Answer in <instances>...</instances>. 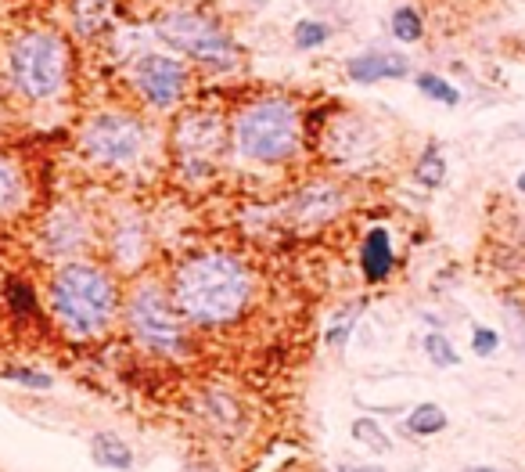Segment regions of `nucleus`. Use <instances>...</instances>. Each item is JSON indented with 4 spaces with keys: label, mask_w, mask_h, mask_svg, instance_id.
Wrapping results in <instances>:
<instances>
[{
    "label": "nucleus",
    "mask_w": 525,
    "mask_h": 472,
    "mask_svg": "<svg viewBox=\"0 0 525 472\" xmlns=\"http://www.w3.org/2000/svg\"><path fill=\"white\" fill-rule=\"evenodd\" d=\"M170 300L198 328L234 325L252 303V274L231 253H195L173 271Z\"/></svg>",
    "instance_id": "f257e3e1"
},
{
    "label": "nucleus",
    "mask_w": 525,
    "mask_h": 472,
    "mask_svg": "<svg viewBox=\"0 0 525 472\" xmlns=\"http://www.w3.org/2000/svg\"><path fill=\"white\" fill-rule=\"evenodd\" d=\"M51 310L76 339L101 336L119 310V289L98 264H62L51 278Z\"/></svg>",
    "instance_id": "f03ea898"
},
{
    "label": "nucleus",
    "mask_w": 525,
    "mask_h": 472,
    "mask_svg": "<svg viewBox=\"0 0 525 472\" xmlns=\"http://www.w3.org/2000/svg\"><path fill=\"white\" fill-rule=\"evenodd\" d=\"M299 137V109L285 98H259L234 116V148L252 163H288L299 148Z\"/></svg>",
    "instance_id": "7ed1b4c3"
},
{
    "label": "nucleus",
    "mask_w": 525,
    "mask_h": 472,
    "mask_svg": "<svg viewBox=\"0 0 525 472\" xmlns=\"http://www.w3.org/2000/svg\"><path fill=\"white\" fill-rule=\"evenodd\" d=\"M8 69L22 98L51 101L65 91V80H69V47L51 29H33L11 44Z\"/></svg>",
    "instance_id": "20e7f679"
},
{
    "label": "nucleus",
    "mask_w": 525,
    "mask_h": 472,
    "mask_svg": "<svg viewBox=\"0 0 525 472\" xmlns=\"http://www.w3.org/2000/svg\"><path fill=\"white\" fill-rule=\"evenodd\" d=\"M126 321H130V332L137 336V343L148 346L152 354L177 357L187 350L184 314L173 307L170 292H162L155 282H141L130 292Z\"/></svg>",
    "instance_id": "39448f33"
},
{
    "label": "nucleus",
    "mask_w": 525,
    "mask_h": 472,
    "mask_svg": "<svg viewBox=\"0 0 525 472\" xmlns=\"http://www.w3.org/2000/svg\"><path fill=\"white\" fill-rule=\"evenodd\" d=\"M80 145L101 166H134L148 152V127L134 112H98L87 119Z\"/></svg>",
    "instance_id": "423d86ee"
},
{
    "label": "nucleus",
    "mask_w": 525,
    "mask_h": 472,
    "mask_svg": "<svg viewBox=\"0 0 525 472\" xmlns=\"http://www.w3.org/2000/svg\"><path fill=\"white\" fill-rule=\"evenodd\" d=\"M155 29L170 47H177V51H184V55L198 58L205 65H216V69H227L238 58L231 37L220 33V26H213L198 11H166Z\"/></svg>",
    "instance_id": "0eeeda50"
},
{
    "label": "nucleus",
    "mask_w": 525,
    "mask_h": 472,
    "mask_svg": "<svg viewBox=\"0 0 525 472\" xmlns=\"http://www.w3.org/2000/svg\"><path fill=\"white\" fill-rule=\"evenodd\" d=\"M187 73L184 65L170 55H144L137 62V87L155 109H173L180 101V91H184Z\"/></svg>",
    "instance_id": "6e6552de"
},
{
    "label": "nucleus",
    "mask_w": 525,
    "mask_h": 472,
    "mask_svg": "<svg viewBox=\"0 0 525 472\" xmlns=\"http://www.w3.org/2000/svg\"><path fill=\"white\" fill-rule=\"evenodd\" d=\"M173 145H177L180 159L187 166L198 163V166H209L216 152L223 145V123L216 112H187L180 119L177 134H173Z\"/></svg>",
    "instance_id": "1a4fd4ad"
},
{
    "label": "nucleus",
    "mask_w": 525,
    "mask_h": 472,
    "mask_svg": "<svg viewBox=\"0 0 525 472\" xmlns=\"http://www.w3.org/2000/svg\"><path fill=\"white\" fill-rule=\"evenodd\" d=\"M346 73L353 83H382V80H403L410 73L407 55L396 51H364V55L349 58Z\"/></svg>",
    "instance_id": "9d476101"
},
{
    "label": "nucleus",
    "mask_w": 525,
    "mask_h": 472,
    "mask_svg": "<svg viewBox=\"0 0 525 472\" xmlns=\"http://www.w3.org/2000/svg\"><path fill=\"white\" fill-rule=\"evenodd\" d=\"M392 267H396V253H392V235L389 227H371L364 235V246H360V271L371 285L389 282Z\"/></svg>",
    "instance_id": "9b49d317"
},
{
    "label": "nucleus",
    "mask_w": 525,
    "mask_h": 472,
    "mask_svg": "<svg viewBox=\"0 0 525 472\" xmlns=\"http://www.w3.org/2000/svg\"><path fill=\"white\" fill-rule=\"evenodd\" d=\"M90 458H94V465L112 472L134 469V451H130V444H126L119 433H112V429H98V433L90 436Z\"/></svg>",
    "instance_id": "f8f14e48"
},
{
    "label": "nucleus",
    "mask_w": 525,
    "mask_h": 472,
    "mask_svg": "<svg viewBox=\"0 0 525 472\" xmlns=\"http://www.w3.org/2000/svg\"><path fill=\"white\" fill-rule=\"evenodd\" d=\"M116 19V0H72V22L80 37H98Z\"/></svg>",
    "instance_id": "ddd939ff"
},
{
    "label": "nucleus",
    "mask_w": 525,
    "mask_h": 472,
    "mask_svg": "<svg viewBox=\"0 0 525 472\" xmlns=\"http://www.w3.org/2000/svg\"><path fill=\"white\" fill-rule=\"evenodd\" d=\"M443 429H450V418H446V411L439 408V404H432V400H421L418 408L403 418V433L410 436H439Z\"/></svg>",
    "instance_id": "4468645a"
},
{
    "label": "nucleus",
    "mask_w": 525,
    "mask_h": 472,
    "mask_svg": "<svg viewBox=\"0 0 525 472\" xmlns=\"http://www.w3.org/2000/svg\"><path fill=\"white\" fill-rule=\"evenodd\" d=\"M47 238H51L54 253H72V249L83 246L87 231H83V224L72 217V213H58V217L47 224Z\"/></svg>",
    "instance_id": "2eb2a0df"
},
{
    "label": "nucleus",
    "mask_w": 525,
    "mask_h": 472,
    "mask_svg": "<svg viewBox=\"0 0 525 472\" xmlns=\"http://www.w3.org/2000/svg\"><path fill=\"white\" fill-rule=\"evenodd\" d=\"M22 195H26L22 173H18V166L11 163L8 155L0 152V217H4V213H15Z\"/></svg>",
    "instance_id": "dca6fc26"
},
{
    "label": "nucleus",
    "mask_w": 525,
    "mask_h": 472,
    "mask_svg": "<svg viewBox=\"0 0 525 472\" xmlns=\"http://www.w3.org/2000/svg\"><path fill=\"white\" fill-rule=\"evenodd\" d=\"M349 436H353L360 447H367L371 454H389L392 451V440H389V433L378 426V418H356L353 426H349Z\"/></svg>",
    "instance_id": "f3484780"
},
{
    "label": "nucleus",
    "mask_w": 525,
    "mask_h": 472,
    "mask_svg": "<svg viewBox=\"0 0 525 472\" xmlns=\"http://www.w3.org/2000/svg\"><path fill=\"white\" fill-rule=\"evenodd\" d=\"M202 415L209 426L234 429V422H238V404H234V397H227V393H205Z\"/></svg>",
    "instance_id": "a211bd4d"
},
{
    "label": "nucleus",
    "mask_w": 525,
    "mask_h": 472,
    "mask_svg": "<svg viewBox=\"0 0 525 472\" xmlns=\"http://www.w3.org/2000/svg\"><path fill=\"white\" fill-rule=\"evenodd\" d=\"M414 181H418L421 188H439V184L446 181V159L436 145H428L425 152H421L418 166H414Z\"/></svg>",
    "instance_id": "6ab92c4d"
},
{
    "label": "nucleus",
    "mask_w": 525,
    "mask_h": 472,
    "mask_svg": "<svg viewBox=\"0 0 525 472\" xmlns=\"http://www.w3.org/2000/svg\"><path fill=\"white\" fill-rule=\"evenodd\" d=\"M392 37L400 44H418L425 37V22L414 8H396L392 11Z\"/></svg>",
    "instance_id": "aec40b11"
},
{
    "label": "nucleus",
    "mask_w": 525,
    "mask_h": 472,
    "mask_svg": "<svg viewBox=\"0 0 525 472\" xmlns=\"http://www.w3.org/2000/svg\"><path fill=\"white\" fill-rule=\"evenodd\" d=\"M418 91L425 94V98L439 101V105H457V101H461V91H457L454 83H446L443 76H436V73H421Z\"/></svg>",
    "instance_id": "412c9836"
},
{
    "label": "nucleus",
    "mask_w": 525,
    "mask_h": 472,
    "mask_svg": "<svg viewBox=\"0 0 525 472\" xmlns=\"http://www.w3.org/2000/svg\"><path fill=\"white\" fill-rule=\"evenodd\" d=\"M425 354H428V361L436 364V368H454V364H461V354H457L454 343H450L443 332H428Z\"/></svg>",
    "instance_id": "4be33fe9"
},
{
    "label": "nucleus",
    "mask_w": 525,
    "mask_h": 472,
    "mask_svg": "<svg viewBox=\"0 0 525 472\" xmlns=\"http://www.w3.org/2000/svg\"><path fill=\"white\" fill-rule=\"evenodd\" d=\"M328 37H331V29L324 26V22H317V19H299L295 22V29H292V40H295L299 51H313V47H321Z\"/></svg>",
    "instance_id": "5701e85b"
},
{
    "label": "nucleus",
    "mask_w": 525,
    "mask_h": 472,
    "mask_svg": "<svg viewBox=\"0 0 525 472\" xmlns=\"http://www.w3.org/2000/svg\"><path fill=\"white\" fill-rule=\"evenodd\" d=\"M4 300H8L11 314H18V318H29V314L36 310L33 289H29L26 282H18V278H11V282L4 285Z\"/></svg>",
    "instance_id": "b1692460"
},
{
    "label": "nucleus",
    "mask_w": 525,
    "mask_h": 472,
    "mask_svg": "<svg viewBox=\"0 0 525 472\" xmlns=\"http://www.w3.org/2000/svg\"><path fill=\"white\" fill-rule=\"evenodd\" d=\"M4 379L11 382H22V386H29V390H51L54 379L47 372H36V368H4Z\"/></svg>",
    "instance_id": "393cba45"
},
{
    "label": "nucleus",
    "mask_w": 525,
    "mask_h": 472,
    "mask_svg": "<svg viewBox=\"0 0 525 472\" xmlns=\"http://www.w3.org/2000/svg\"><path fill=\"white\" fill-rule=\"evenodd\" d=\"M500 346V332H493V328L486 325H475L472 328V354L475 357H493Z\"/></svg>",
    "instance_id": "a878e982"
},
{
    "label": "nucleus",
    "mask_w": 525,
    "mask_h": 472,
    "mask_svg": "<svg viewBox=\"0 0 525 472\" xmlns=\"http://www.w3.org/2000/svg\"><path fill=\"white\" fill-rule=\"evenodd\" d=\"M508 321H511V328H515V346L525 354V310H518L515 303L508 307Z\"/></svg>",
    "instance_id": "bb28decb"
},
{
    "label": "nucleus",
    "mask_w": 525,
    "mask_h": 472,
    "mask_svg": "<svg viewBox=\"0 0 525 472\" xmlns=\"http://www.w3.org/2000/svg\"><path fill=\"white\" fill-rule=\"evenodd\" d=\"M339 472H382V465H360V469H353V465H342Z\"/></svg>",
    "instance_id": "cd10ccee"
},
{
    "label": "nucleus",
    "mask_w": 525,
    "mask_h": 472,
    "mask_svg": "<svg viewBox=\"0 0 525 472\" xmlns=\"http://www.w3.org/2000/svg\"><path fill=\"white\" fill-rule=\"evenodd\" d=\"M468 472H504V469H493V465H475V469H468Z\"/></svg>",
    "instance_id": "c85d7f7f"
},
{
    "label": "nucleus",
    "mask_w": 525,
    "mask_h": 472,
    "mask_svg": "<svg viewBox=\"0 0 525 472\" xmlns=\"http://www.w3.org/2000/svg\"><path fill=\"white\" fill-rule=\"evenodd\" d=\"M515 188H518V191H522V195H525V170H522V173H518V181H515Z\"/></svg>",
    "instance_id": "c756f323"
}]
</instances>
